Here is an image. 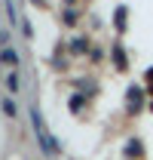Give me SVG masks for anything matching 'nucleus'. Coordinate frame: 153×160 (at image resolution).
I'll use <instances>...</instances> for the list:
<instances>
[{
    "label": "nucleus",
    "instance_id": "1",
    "mask_svg": "<svg viewBox=\"0 0 153 160\" xmlns=\"http://www.w3.org/2000/svg\"><path fill=\"white\" fill-rule=\"evenodd\" d=\"M31 123H34V132H37L40 148H43L46 154H55V151H58V148H55V139H52V132H49V126H46V120H43V114H40L37 108L31 111Z\"/></svg>",
    "mask_w": 153,
    "mask_h": 160
},
{
    "label": "nucleus",
    "instance_id": "2",
    "mask_svg": "<svg viewBox=\"0 0 153 160\" xmlns=\"http://www.w3.org/2000/svg\"><path fill=\"white\" fill-rule=\"evenodd\" d=\"M0 62H3V65H19L16 49H3V52H0Z\"/></svg>",
    "mask_w": 153,
    "mask_h": 160
},
{
    "label": "nucleus",
    "instance_id": "3",
    "mask_svg": "<svg viewBox=\"0 0 153 160\" xmlns=\"http://www.w3.org/2000/svg\"><path fill=\"white\" fill-rule=\"evenodd\" d=\"M6 86L16 92V89H19V77H16V74H9V77H6Z\"/></svg>",
    "mask_w": 153,
    "mask_h": 160
},
{
    "label": "nucleus",
    "instance_id": "4",
    "mask_svg": "<svg viewBox=\"0 0 153 160\" xmlns=\"http://www.w3.org/2000/svg\"><path fill=\"white\" fill-rule=\"evenodd\" d=\"M3 111H6L9 117H16V105H12V102H3Z\"/></svg>",
    "mask_w": 153,
    "mask_h": 160
}]
</instances>
